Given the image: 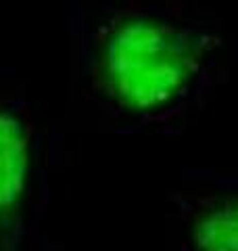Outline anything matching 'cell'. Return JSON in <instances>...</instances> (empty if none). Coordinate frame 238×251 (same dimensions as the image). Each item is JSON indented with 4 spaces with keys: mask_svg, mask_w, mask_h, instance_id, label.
<instances>
[{
    "mask_svg": "<svg viewBox=\"0 0 238 251\" xmlns=\"http://www.w3.org/2000/svg\"><path fill=\"white\" fill-rule=\"evenodd\" d=\"M224 59L215 29L159 6H119L82 23L79 67L88 90L136 126H167L213 88Z\"/></svg>",
    "mask_w": 238,
    "mask_h": 251,
    "instance_id": "cell-1",
    "label": "cell"
},
{
    "mask_svg": "<svg viewBox=\"0 0 238 251\" xmlns=\"http://www.w3.org/2000/svg\"><path fill=\"white\" fill-rule=\"evenodd\" d=\"M38 161V130L21 97H0V247L19 245Z\"/></svg>",
    "mask_w": 238,
    "mask_h": 251,
    "instance_id": "cell-2",
    "label": "cell"
},
{
    "mask_svg": "<svg viewBox=\"0 0 238 251\" xmlns=\"http://www.w3.org/2000/svg\"><path fill=\"white\" fill-rule=\"evenodd\" d=\"M184 251H238V174H207L178 195Z\"/></svg>",
    "mask_w": 238,
    "mask_h": 251,
    "instance_id": "cell-3",
    "label": "cell"
}]
</instances>
